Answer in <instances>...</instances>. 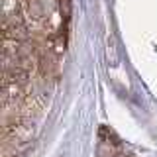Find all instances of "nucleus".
Segmentation results:
<instances>
[{"label": "nucleus", "mask_w": 157, "mask_h": 157, "mask_svg": "<svg viewBox=\"0 0 157 157\" xmlns=\"http://www.w3.org/2000/svg\"><path fill=\"white\" fill-rule=\"evenodd\" d=\"M100 140H102V141H106V144H114V145L120 144V140H118V137L114 136V132L108 130L106 126H102V128H100Z\"/></svg>", "instance_id": "1"}, {"label": "nucleus", "mask_w": 157, "mask_h": 157, "mask_svg": "<svg viewBox=\"0 0 157 157\" xmlns=\"http://www.w3.org/2000/svg\"><path fill=\"white\" fill-rule=\"evenodd\" d=\"M59 10H61V18L69 22V18H71V10H73V4L71 0H59Z\"/></svg>", "instance_id": "2"}, {"label": "nucleus", "mask_w": 157, "mask_h": 157, "mask_svg": "<svg viewBox=\"0 0 157 157\" xmlns=\"http://www.w3.org/2000/svg\"><path fill=\"white\" fill-rule=\"evenodd\" d=\"M114 157H132V155H128V153H116Z\"/></svg>", "instance_id": "3"}]
</instances>
